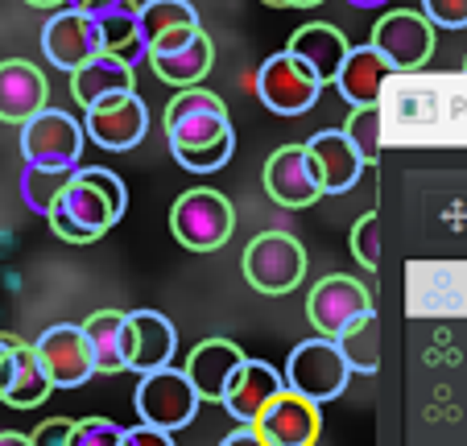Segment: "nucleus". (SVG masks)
Segmentation results:
<instances>
[{
    "label": "nucleus",
    "mask_w": 467,
    "mask_h": 446,
    "mask_svg": "<svg viewBox=\"0 0 467 446\" xmlns=\"http://www.w3.org/2000/svg\"><path fill=\"white\" fill-rule=\"evenodd\" d=\"M170 232L191 253H215L236 232V211H232L228 194L212 191V186H194V191L178 194L170 207Z\"/></svg>",
    "instance_id": "f257e3e1"
},
{
    "label": "nucleus",
    "mask_w": 467,
    "mask_h": 446,
    "mask_svg": "<svg viewBox=\"0 0 467 446\" xmlns=\"http://www.w3.org/2000/svg\"><path fill=\"white\" fill-rule=\"evenodd\" d=\"M166 137H170V153H186V149H203L215 140L236 137L228 120V104L207 88H186L178 91L166 104Z\"/></svg>",
    "instance_id": "f03ea898"
},
{
    "label": "nucleus",
    "mask_w": 467,
    "mask_h": 446,
    "mask_svg": "<svg viewBox=\"0 0 467 446\" xmlns=\"http://www.w3.org/2000/svg\"><path fill=\"white\" fill-rule=\"evenodd\" d=\"M240 269H244V281L256 294L282 297L290 289H298L302 277H306V248L290 232H261L244 248Z\"/></svg>",
    "instance_id": "7ed1b4c3"
},
{
    "label": "nucleus",
    "mask_w": 467,
    "mask_h": 446,
    "mask_svg": "<svg viewBox=\"0 0 467 446\" xmlns=\"http://www.w3.org/2000/svg\"><path fill=\"white\" fill-rule=\"evenodd\" d=\"M282 377H285V389H290V393L306 397V401H315V405H327L348 389L352 368H348V359L339 356L336 339L315 335V339L298 343V347L290 351Z\"/></svg>",
    "instance_id": "20e7f679"
},
{
    "label": "nucleus",
    "mask_w": 467,
    "mask_h": 446,
    "mask_svg": "<svg viewBox=\"0 0 467 446\" xmlns=\"http://www.w3.org/2000/svg\"><path fill=\"white\" fill-rule=\"evenodd\" d=\"M88 149V132L83 120H75L62 108H46L21 129V158L26 166H46V170H67L75 174Z\"/></svg>",
    "instance_id": "39448f33"
},
{
    "label": "nucleus",
    "mask_w": 467,
    "mask_h": 446,
    "mask_svg": "<svg viewBox=\"0 0 467 446\" xmlns=\"http://www.w3.org/2000/svg\"><path fill=\"white\" fill-rule=\"evenodd\" d=\"M203 397L194 393L191 377H186L182 368H161V372H150L141 377L137 393H132V410L141 418V426H153V430H174L191 426L194 413H199Z\"/></svg>",
    "instance_id": "423d86ee"
},
{
    "label": "nucleus",
    "mask_w": 467,
    "mask_h": 446,
    "mask_svg": "<svg viewBox=\"0 0 467 446\" xmlns=\"http://www.w3.org/2000/svg\"><path fill=\"white\" fill-rule=\"evenodd\" d=\"M256 96L277 116H302L318 104L323 83H318V75L306 62H298L290 50H282L261 62V70H256Z\"/></svg>",
    "instance_id": "0eeeda50"
},
{
    "label": "nucleus",
    "mask_w": 467,
    "mask_h": 446,
    "mask_svg": "<svg viewBox=\"0 0 467 446\" xmlns=\"http://www.w3.org/2000/svg\"><path fill=\"white\" fill-rule=\"evenodd\" d=\"M368 46L389 62L393 70H418L434 54V26L414 9H389L372 26Z\"/></svg>",
    "instance_id": "6e6552de"
},
{
    "label": "nucleus",
    "mask_w": 467,
    "mask_h": 446,
    "mask_svg": "<svg viewBox=\"0 0 467 446\" xmlns=\"http://www.w3.org/2000/svg\"><path fill=\"white\" fill-rule=\"evenodd\" d=\"M364 315H372V294L364 289V281L344 277V273L323 277L306 297V318L323 339H339Z\"/></svg>",
    "instance_id": "1a4fd4ad"
},
{
    "label": "nucleus",
    "mask_w": 467,
    "mask_h": 446,
    "mask_svg": "<svg viewBox=\"0 0 467 446\" xmlns=\"http://www.w3.org/2000/svg\"><path fill=\"white\" fill-rule=\"evenodd\" d=\"M174 351H178V331L166 315H158V310H129L124 335H120L124 372H137V377L161 372V368L174 364Z\"/></svg>",
    "instance_id": "9d476101"
},
{
    "label": "nucleus",
    "mask_w": 467,
    "mask_h": 446,
    "mask_svg": "<svg viewBox=\"0 0 467 446\" xmlns=\"http://www.w3.org/2000/svg\"><path fill=\"white\" fill-rule=\"evenodd\" d=\"M34 351H37V359H42L46 377H50L54 389H79L96 377V359H91L83 323L46 327V331L37 335Z\"/></svg>",
    "instance_id": "9b49d317"
},
{
    "label": "nucleus",
    "mask_w": 467,
    "mask_h": 446,
    "mask_svg": "<svg viewBox=\"0 0 467 446\" xmlns=\"http://www.w3.org/2000/svg\"><path fill=\"white\" fill-rule=\"evenodd\" d=\"M42 54L50 67L58 70H79L88 67L91 58L104 54V37H99V26L79 9H58L50 13V21L42 26Z\"/></svg>",
    "instance_id": "f8f14e48"
},
{
    "label": "nucleus",
    "mask_w": 467,
    "mask_h": 446,
    "mask_svg": "<svg viewBox=\"0 0 467 446\" xmlns=\"http://www.w3.org/2000/svg\"><path fill=\"white\" fill-rule=\"evenodd\" d=\"M46 219H50L54 236L67 240V244H96V240L116 223L108 202L99 199V191L83 182L79 174L71 178V186L62 191V199L54 202V211Z\"/></svg>",
    "instance_id": "ddd939ff"
},
{
    "label": "nucleus",
    "mask_w": 467,
    "mask_h": 446,
    "mask_svg": "<svg viewBox=\"0 0 467 446\" xmlns=\"http://www.w3.org/2000/svg\"><path fill=\"white\" fill-rule=\"evenodd\" d=\"M265 194L277 207H290V211H302L323 199V186H318L306 145H282L269 153V161H265Z\"/></svg>",
    "instance_id": "4468645a"
},
{
    "label": "nucleus",
    "mask_w": 467,
    "mask_h": 446,
    "mask_svg": "<svg viewBox=\"0 0 467 446\" xmlns=\"http://www.w3.org/2000/svg\"><path fill=\"white\" fill-rule=\"evenodd\" d=\"M83 132L91 137V145L108 149V153H129L145 140L150 132V108L145 99L132 91V96H120L112 104H99L83 116Z\"/></svg>",
    "instance_id": "2eb2a0df"
},
{
    "label": "nucleus",
    "mask_w": 467,
    "mask_h": 446,
    "mask_svg": "<svg viewBox=\"0 0 467 446\" xmlns=\"http://www.w3.org/2000/svg\"><path fill=\"white\" fill-rule=\"evenodd\" d=\"M244 359L248 356L240 351V343H232V339H203L199 347H191L182 372L191 377L194 393L203 397V401L223 405V397H228L236 372L244 368Z\"/></svg>",
    "instance_id": "dca6fc26"
},
{
    "label": "nucleus",
    "mask_w": 467,
    "mask_h": 446,
    "mask_svg": "<svg viewBox=\"0 0 467 446\" xmlns=\"http://www.w3.org/2000/svg\"><path fill=\"white\" fill-rule=\"evenodd\" d=\"M256 434L269 446H315L318 434H323V410L285 389V393L261 413Z\"/></svg>",
    "instance_id": "f3484780"
},
{
    "label": "nucleus",
    "mask_w": 467,
    "mask_h": 446,
    "mask_svg": "<svg viewBox=\"0 0 467 446\" xmlns=\"http://www.w3.org/2000/svg\"><path fill=\"white\" fill-rule=\"evenodd\" d=\"M282 393H285V377L274 364H265V359H244V368L236 372L228 397H223V410H228L240 426H256L261 413Z\"/></svg>",
    "instance_id": "a211bd4d"
},
{
    "label": "nucleus",
    "mask_w": 467,
    "mask_h": 446,
    "mask_svg": "<svg viewBox=\"0 0 467 446\" xmlns=\"http://www.w3.org/2000/svg\"><path fill=\"white\" fill-rule=\"evenodd\" d=\"M50 393H54V385L46 377L34 343L13 339V347L5 351V364H0V401L13 405V410H34Z\"/></svg>",
    "instance_id": "6ab92c4d"
},
{
    "label": "nucleus",
    "mask_w": 467,
    "mask_h": 446,
    "mask_svg": "<svg viewBox=\"0 0 467 446\" xmlns=\"http://www.w3.org/2000/svg\"><path fill=\"white\" fill-rule=\"evenodd\" d=\"M306 153L315 161V174L323 194H344L360 182L364 174V158L356 153V145L344 137V129H323L306 140Z\"/></svg>",
    "instance_id": "aec40b11"
},
{
    "label": "nucleus",
    "mask_w": 467,
    "mask_h": 446,
    "mask_svg": "<svg viewBox=\"0 0 467 446\" xmlns=\"http://www.w3.org/2000/svg\"><path fill=\"white\" fill-rule=\"evenodd\" d=\"M46 75L26 58H5L0 62V120L21 124L26 129L37 112H46Z\"/></svg>",
    "instance_id": "412c9836"
},
{
    "label": "nucleus",
    "mask_w": 467,
    "mask_h": 446,
    "mask_svg": "<svg viewBox=\"0 0 467 446\" xmlns=\"http://www.w3.org/2000/svg\"><path fill=\"white\" fill-rule=\"evenodd\" d=\"M285 50H290L298 62H306V67L318 75V83H336L339 67H344L348 54H352V46H348V37L339 34L336 26H327V21H310V26L294 29V37H290Z\"/></svg>",
    "instance_id": "4be33fe9"
},
{
    "label": "nucleus",
    "mask_w": 467,
    "mask_h": 446,
    "mask_svg": "<svg viewBox=\"0 0 467 446\" xmlns=\"http://www.w3.org/2000/svg\"><path fill=\"white\" fill-rule=\"evenodd\" d=\"M71 96L83 112H91L99 104H112L120 96H132V67L112 58V54H99V58H91L88 67H79L71 75Z\"/></svg>",
    "instance_id": "5701e85b"
},
{
    "label": "nucleus",
    "mask_w": 467,
    "mask_h": 446,
    "mask_svg": "<svg viewBox=\"0 0 467 446\" xmlns=\"http://www.w3.org/2000/svg\"><path fill=\"white\" fill-rule=\"evenodd\" d=\"M389 79H393V67H389L372 46H352L348 62L339 67L336 88L352 108H377Z\"/></svg>",
    "instance_id": "b1692460"
},
{
    "label": "nucleus",
    "mask_w": 467,
    "mask_h": 446,
    "mask_svg": "<svg viewBox=\"0 0 467 446\" xmlns=\"http://www.w3.org/2000/svg\"><path fill=\"white\" fill-rule=\"evenodd\" d=\"M145 62L153 67V75H158L161 83L186 91V88H199V83L207 79V70H212V62H215V46H212V37L199 29L186 46L166 50V54H150Z\"/></svg>",
    "instance_id": "393cba45"
},
{
    "label": "nucleus",
    "mask_w": 467,
    "mask_h": 446,
    "mask_svg": "<svg viewBox=\"0 0 467 446\" xmlns=\"http://www.w3.org/2000/svg\"><path fill=\"white\" fill-rule=\"evenodd\" d=\"M91 21L99 26L104 54L129 62V67H137L141 58H150V50H145V34H141V5H137V0H124V5H116V9L99 13V17H91Z\"/></svg>",
    "instance_id": "a878e982"
},
{
    "label": "nucleus",
    "mask_w": 467,
    "mask_h": 446,
    "mask_svg": "<svg viewBox=\"0 0 467 446\" xmlns=\"http://www.w3.org/2000/svg\"><path fill=\"white\" fill-rule=\"evenodd\" d=\"M124 310H96V315L83 323L88 335L91 359H96V377H112L124 372V356H120V335H124Z\"/></svg>",
    "instance_id": "bb28decb"
},
{
    "label": "nucleus",
    "mask_w": 467,
    "mask_h": 446,
    "mask_svg": "<svg viewBox=\"0 0 467 446\" xmlns=\"http://www.w3.org/2000/svg\"><path fill=\"white\" fill-rule=\"evenodd\" d=\"M186 29H203L191 0H145V5H141L145 50L161 46L166 37H174V34H186Z\"/></svg>",
    "instance_id": "cd10ccee"
},
{
    "label": "nucleus",
    "mask_w": 467,
    "mask_h": 446,
    "mask_svg": "<svg viewBox=\"0 0 467 446\" xmlns=\"http://www.w3.org/2000/svg\"><path fill=\"white\" fill-rule=\"evenodd\" d=\"M339 356L348 359V368L352 372H360V377H372L380 368V331H377V315H364L360 323H352L344 335L336 339Z\"/></svg>",
    "instance_id": "c85d7f7f"
},
{
    "label": "nucleus",
    "mask_w": 467,
    "mask_h": 446,
    "mask_svg": "<svg viewBox=\"0 0 467 446\" xmlns=\"http://www.w3.org/2000/svg\"><path fill=\"white\" fill-rule=\"evenodd\" d=\"M75 174H67V170H46V166H26V174H21V199H26L29 211H37V215H50L54 202L62 199V191L71 186Z\"/></svg>",
    "instance_id": "c756f323"
},
{
    "label": "nucleus",
    "mask_w": 467,
    "mask_h": 446,
    "mask_svg": "<svg viewBox=\"0 0 467 446\" xmlns=\"http://www.w3.org/2000/svg\"><path fill=\"white\" fill-rule=\"evenodd\" d=\"M344 137L356 145L364 166L377 161V153H380V104L377 108H352V116H348V124H344Z\"/></svg>",
    "instance_id": "7c9ffc66"
},
{
    "label": "nucleus",
    "mask_w": 467,
    "mask_h": 446,
    "mask_svg": "<svg viewBox=\"0 0 467 446\" xmlns=\"http://www.w3.org/2000/svg\"><path fill=\"white\" fill-rule=\"evenodd\" d=\"M75 174H79L88 186H96L99 199H104V202H108V211H112V219L120 223V215L129 211V191H124V178H120V174H112L108 166H79Z\"/></svg>",
    "instance_id": "2f4dec72"
},
{
    "label": "nucleus",
    "mask_w": 467,
    "mask_h": 446,
    "mask_svg": "<svg viewBox=\"0 0 467 446\" xmlns=\"http://www.w3.org/2000/svg\"><path fill=\"white\" fill-rule=\"evenodd\" d=\"M232 153H236V137L215 140V145H203V149H186V153H174V161L182 170H191V174H215V170H223L232 161Z\"/></svg>",
    "instance_id": "473e14b6"
},
{
    "label": "nucleus",
    "mask_w": 467,
    "mask_h": 446,
    "mask_svg": "<svg viewBox=\"0 0 467 446\" xmlns=\"http://www.w3.org/2000/svg\"><path fill=\"white\" fill-rule=\"evenodd\" d=\"M71 446H124V426H116L108 418H79Z\"/></svg>",
    "instance_id": "72a5a7b5"
},
{
    "label": "nucleus",
    "mask_w": 467,
    "mask_h": 446,
    "mask_svg": "<svg viewBox=\"0 0 467 446\" xmlns=\"http://www.w3.org/2000/svg\"><path fill=\"white\" fill-rule=\"evenodd\" d=\"M352 256L364 269H377L380 264V223L377 215H360L352 228Z\"/></svg>",
    "instance_id": "f704fd0d"
},
{
    "label": "nucleus",
    "mask_w": 467,
    "mask_h": 446,
    "mask_svg": "<svg viewBox=\"0 0 467 446\" xmlns=\"http://www.w3.org/2000/svg\"><path fill=\"white\" fill-rule=\"evenodd\" d=\"M422 17L434 29H467V0H422Z\"/></svg>",
    "instance_id": "c9c22d12"
},
{
    "label": "nucleus",
    "mask_w": 467,
    "mask_h": 446,
    "mask_svg": "<svg viewBox=\"0 0 467 446\" xmlns=\"http://www.w3.org/2000/svg\"><path fill=\"white\" fill-rule=\"evenodd\" d=\"M71 434H75L71 418H46L42 426L29 434V442L34 446H71Z\"/></svg>",
    "instance_id": "e433bc0d"
},
{
    "label": "nucleus",
    "mask_w": 467,
    "mask_h": 446,
    "mask_svg": "<svg viewBox=\"0 0 467 446\" xmlns=\"http://www.w3.org/2000/svg\"><path fill=\"white\" fill-rule=\"evenodd\" d=\"M124 446H174V438L153 426H132V430H124Z\"/></svg>",
    "instance_id": "4c0bfd02"
},
{
    "label": "nucleus",
    "mask_w": 467,
    "mask_h": 446,
    "mask_svg": "<svg viewBox=\"0 0 467 446\" xmlns=\"http://www.w3.org/2000/svg\"><path fill=\"white\" fill-rule=\"evenodd\" d=\"M220 446H269V442L256 434V426H236L232 434L220 438Z\"/></svg>",
    "instance_id": "58836bf2"
},
{
    "label": "nucleus",
    "mask_w": 467,
    "mask_h": 446,
    "mask_svg": "<svg viewBox=\"0 0 467 446\" xmlns=\"http://www.w3.org/2000/svg\"><path fill=\"white\" fill-rule=\"evenodd\" d=\"M0 446H34L29 434H17V430H0Z\"/></svg>",
    "instance_id": "ea45409f"
},
{
    "label": "nucleus",
    "mask_w": 467,
    "mask_h": 446,
    "mask_svg": "<svg viewBox=\"0 0 467 446\" xmlns=\"http://www.w3.org/2000/svg\"><path fill=\"white\" fill-rule=\"evenodd\" d=\"M26 5H34V9H50V13L71 9V0H26Z\"/></svg>",
    "instance_id": "a19ab883"
},
{
    "label": "nucleus",
    "mask_w": 467,
    "mask_h": 446,
    "mask_svg": "<svg viewBox=\"0 0 467 446\" xmlns=\"http://www.w3.org/2000/svg\"><path fill=\"white\" fill-rule=\"evenodd\" d=\"M323 0H282V9H318Z\"/></svg>",
    "instance_id": "79ce46f5"
},
{
    "label": "nucleus",
    "mask_w": 467,
    "mask_h": 446,
    "mask_svg": "<svg viewBox=\"0 0 467 446\" xmlns=\"http://www.w3.org/2000/svg\"><path fill=\"white\" fill-rule=\"evenodd\" d=\"M348 5H352V9H385L389 0H348Z\"/></svg>",
    "instance_id": "37998d69"
},
{
    "label": "nucleus",
    "mask_w": 467,
    "mask_h": 446,
    "mask_svg": "<svg viewBox=\"0 0 467 446\" xmlns=\"http://www.w3.org/2000/svg\"><path fill=\"white\" fill-rule=\"evenodd\" d=\"M13 339H17V335H0V364H5V351L13 347Z\"/></svg>",
    "instance_id": "c03bdc74"
},
{
    "label": "nucleus",
    "mask_w": 467,
    "mask_h": 446,
    "mask_svg": "<svg viewBox=\"0 0 467 446\" xmlns=\"http://www.w3.org/2000/svg\"><path fill=\"white\" fill-rule=\"evenodd\" d=\"M88 5H96V0H71V9H88Z\"/></svg>",
    "instance_id": "a18cd8bd"
},
{
    "label": "nucleus",
    "mask_w": 467,
    "mask_h": 446,
    "mask_svg": "<svg viewBox=\"0 0 467 446\" xmlns=\"http://www.w3.org/2000/svg\"><path fill=\"white\" fill-rule=\"evenodd\" d=\"M261 5H269V9H282V0H261Z\"/></svg>",
    "instance_id": "49530a36"
},
{
    "label": "nucleus",
    "mask_w": 467,
    "mask_h": 446,
    "mask_svg": "<svg viewBox=\"0 0 467 446\" xmlns=\"http://www.w3.org/2000/svg\"><path fill=\"white\" fill-rule=\"evenodd\" d=\"M463 70H467V58H463Z\"/></svg>",
    "instance_id": "de8ad7c7"
}]
</instances>
